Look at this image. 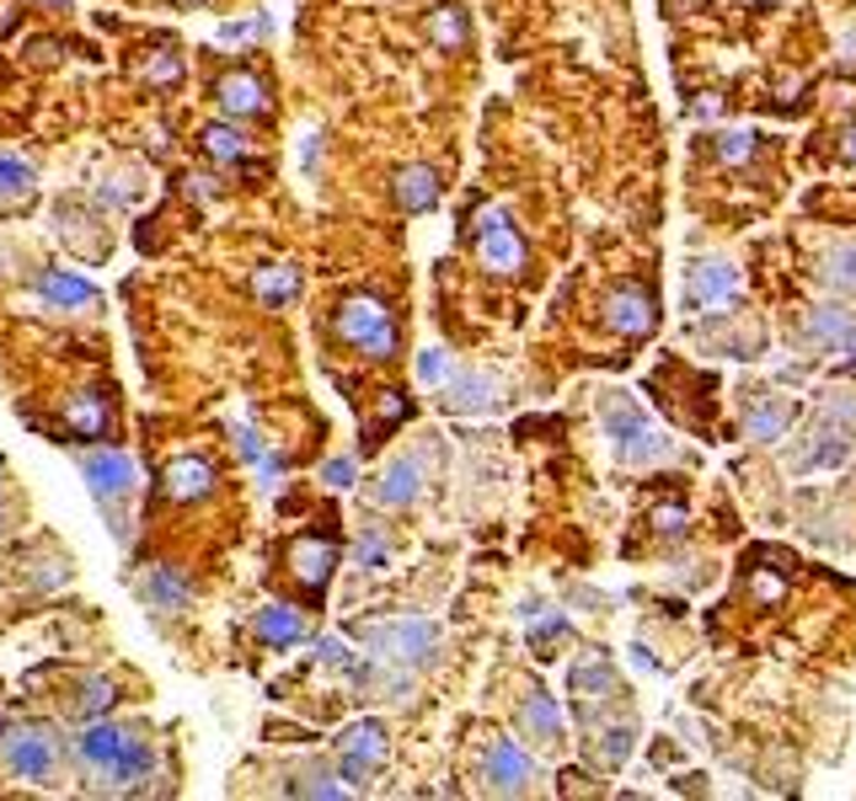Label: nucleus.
<instances>
[{
	"instance_id": "nucleus-23",
	"label": "nucleus",
	"mask_w": 856,
	"mask_h": 801,
	"mask_svg": "<svg viewBox=\"0 0 856 801\" xmlns=\"http://www.w3.org/2000/svg\"><path fill=\"white\" fill-rule=\"evenodd\" d=\"M520 733L530 742H541V748H557L562 742V716H557V700L551 694H525V705H520Z\"/></svg>"
},
{
	"instance_id": "nucleus-33",
	"label": "nucleus",
	"mask_w": 856,
	"mask_h": 801,
	"mask_svg": "<svg viewBox=\"0 0 856 801\" xmlns=\"http://www.w3.org/2000/svg\"><path fill=\"white\" fill-rule=\"evenodd\" d=\"M429 38H434V43H445V49H461V43H466V22H461V11H456V5L434 11V16H429Z\"/></svg>"
},
{
	"instance_id": "nucleus-31",
	"label": "nucleus",
	"mask_w": 856,
	"mask_h": 801,
	"mask_svg": "<svg viewBox=\"0 0 856 801\" xmlns=\"http://www.w3.org/2000/svg\"><path fill=\"white\" fill-rule=\"evenodd\" d=\"M252 289H258V300H268V305H284V300H295L300 278H295V267H258Z\"/></svg>"
},
{
	"instance_id": "nucleus-38",
	"label": "nucleus",
	"mask_w": 856,
	"mask_h": 801,
	"mask_svg": "<svg viewBox=\"0 0 856 801\" xmlns=\"http://www.w3.org/2000/svg\"><path fill=\"white\" fill-rule=\"evenodd\" d=\"M353 476H359L353 454H343V460H327V465H322V481H327V487H353Z\"/></svg>"
},
{
	"instance_id": "nucleus-17",
	"label": "nucleus",
	"mask_w": 856,
	"mask_h": 801,
	"mask_svg": "<svg viewBox=\"0 0 856 801\" xmlns=\"http://www.w3.org/2000/svg\"><path fill=\"white\" fill-rule=\"evenodd\" d=\"M418 492H423V465H418V460H392V465L375 476L370 502H375V508H412Z\"/></svg>"
},
{
	"instance_id": "nucleus-21",
	"label": "nucleus",
	"mask_w": 856,
	"mask_h": 801,
	"mask_svg": "<svg viewBox=\"0 0 856 801\" xmlns=\"http://www.w3.org/2000/svg\"><path fill=\"white\" fill-rule=\"evenodd\" d=\"M445 406H450V412H466V417L493 412V406H498V379H493V374H456V379L445 385Z\"/></svg>"
},
{
	"instance_id": "nucleus-4",
	"label": "nucleus",
	"mask_w": 856,
	"mask_h": 801,
	"mask_svg": "<svg viewBox=\"0 0 856 801\" xmlns=\"http://www.w3.org/2000/svg\"><path fill=\"white\" fill-rule=\"evenodd\" d=\"M75 465H80L86 492L97 497V508L113 518V535L124 540V502H134V492H139V465H134V454H124V449H80Z\"/></svg>"
},
{
	"instance_id": "nucleus-34",
	"label": "nucleus",
	"mask_w": 856,
	"mask_h": 801,
	"mask_svg": "<svg viewBox=\"0 0 856 801\" xmlns=\"http://www.w3.org/2000/svg\"><path fill=\"white\" fill-rule=\"evenodd\" d=\"M418 379H423L429 390H445V385L456 379V370H450V353H445V348H429V353L418 359Z\"/></svg>"
},
{
	"instance_id": "nucleus-3",
	"label": "nucleus",
	"mask_w": 856,
	"mask_h": 801,
	"mask_svg": "<svg viewBox=\"0 0 856 801\" xmlns=\"http://www.w3.org/2000/svg\"><path fill=\"white\" fill-rule=\"evenodd\" d=\"M599 423L610 433V449H616L621 465H663V460L674 454V438L654 428L621 390H605V396H599Z\"/></svg>"
},
{
	"instance_id": "nucleus-37",
	"label": "nucleus",
	"mask_w": 856,
	"mask_h": 801,
	"mask_svg": "<svg viewBox=\"0 0 856 801\" xmlns=\"http://www.w3.org/2000/svg\"><path fill=\"white\" fill-rule=\"evenodd\" d=\"M317 658L332 663V668H353V652H348V641H343V636H322V641H317Z\"/></svg>"
},
{
	"instance_id": "nucleus-22",
	"label": "nucleus",
	"mask_w": 856,
	"mask_h": 801,
	"mask_svg": "<svg viewBox=\"0 0 856 801\" xmlns=\"http://www.w3.org/2000/svg\"><path fill=\"white\" fill-rule=\"evenodd\" d=\"M65 428L75 433V438H102V433L113 428V401H108V396H97V390L70 396V401H65Z\"/></svg>"
},
{
	"instance_id": "nucleus-36",
	"label": "nucleus",
	"mask_w": 856,
	"mask_h": 801,
	"mask_svg": "<svg viewBox=\"0 0 856 801\" xmlns=\"http://www.w3.org/2000/svg\"><path fill=\"white\" fill-rule=\"evenodd\" d=\"M718 155H723L728 166H733V161H749V155H755V134H749V128L723 134V139H718Z\"/></svg>"
},
{
	"instance_id": "nucleus-27",
	"label": "nucleus",
	"mask_w": 856,
	"mask_h": 801,
	"mask_svg": "<svg viewBox=\"0 0 856 801\" xmlns=\"http://www.w3.org/2000/svg\"><path fill=\"white\" fill-rule=\"evenodd\" d=\"M203 155H209V161L236 166V161H247V155H252V145H247V134H241V128L209 124V128H203Z\"/></svg>"
},
{
	"instance_id": "nucleus-25",
	"label": "nucleus",
	"mask_w": 856,
	"mask_h": 801,
	"mask_svg": "<svg viewBox=\"0 0 856 801\" xmlns=\"http://www.w3.org/2000/svg\"><path fill=\"white\" fill-rule=\"evenodd\" d=\"M38 192V172L22 155H0V209H16Z\"/></svg>"
},
{
	"instance_id": "nucleus-35",
	"label": "nucleus",
	"mask_w": 856,
	"mask_h": 801,
	"mask_svg": "<svg viewBox=\"0 0 856 801\" xmlns=\"http://www.w3.org/2000/svg\"><path fill=\"white\" fill-rule=\"evenodd\" d=\"M386 561H392V546H386V535H381V529H364V535H359V566L381 572Z\"/></svg>"
},
{
	"instance_id": "nucleus-6",
	"label": "nucleus",
	"mask_w": 856,
	"mask_h": 801,
	"mask_svg": "<svg viewBox=\"0 0 856 801\" xmlns=\"http://www.w3.org/2000/svg\"><path fill=\"white\" fill-rule=\"evenodd\" d=\"M364 641L375 658H386L392 668H429L439 658V625L434 619H381V625H364Z\"/></svg>"
},
{
	"instance_id": "nucleus-7",
	"label": "nucleus",
	"mask_w": 856,
	"mask_h": 801,
	"mask_svg": "<svg viewBox=\"0 0 856 801\" xmlns=\"http://www.w3.org/2000/svg\"><path fill=\"white\" fill-rule=\"evenodd\" d=\"M471 251H476V262H482L487 273H498V278H509V273L525 267V241H520V230L509 225L504 209H482V214H476V225H471Z\"/></svg>"
},
{
	"instance_id": "nucleus-2",
	"label": "nucleus",
	"mask_w": 856,
	"mask_h": 801,
	"mask_svg": "<svg viewBox=\"0 0 856 801\" xmlns=\"http://www.w3.org/2000/svg\"><path fill=\"white\" fill-rule=\"evenodd\" d=\"M0 769L22 786L54 791L65 780V738L49 722H5L0 727Z\"/></svg>"
},
{
	"instance_id": "nucleus-28",
	"label": "nucleus",
	"mask_w": 856,
	"mask_h": 801,
	"mask_svg": "<svg viewBox=\"0 0 856 801\" xmlns=\"http://www.w3.org/2000/svg\"><path fill=\"white\" fill-rule=\"evenodd\" d=\"M632 753V722H616V727H599L590 738V759L599 769H616L621 759Z\"/></svg>"
},
{
	"instance_id": "nucleus-19",
	"label": "nucleus",
	"mask_w": 856,
	"mask_h": 801,
	"mask_svg": "<svg viewBox=\"0 0 856 801\" xmlns=\"http://www.w3.org/2000/svg\"><path fill=\"white\" fill-rule=\"evenodd\" d=\"M252 630H258V641H263L268 652H284V647H300V641H306V615L289 610V604H268V610H258Z\"/></svg>"
},
{
	"instance_id": "nucleus-39",
	"label": "nucleus",
	"mask_w": 856,
	"mask_h": 801,
	"mask_svg": "<svg viewBox=\"0 0 856 801\" xmlns=\"http://www.w3.org/2000/svg\"><path fill=\"white\" fill-rule=\"evenodd\" d=\"M654 524H659L663 535H680V529H685V508H680V502H663V508H654Z\"/></svg>"
},
{
	"instance_id": "nucleus-9",
	"label": "nucleus",
	"mask_w": 856,
	"mask_h": 801,
	"mask_svg": "<svg viewBox=\"0 0 856 801\" xmlns=\"http://www.w3.org/2000/svg\"><path fill=\"white\" fill-rule=\"evenodd\" d=\"M214 102L225 118H268L273 113V97H268V80L258 70L236 64V70H220L214 80Z\"/></svg>"
},
{
	"instance_id": "nucleus-26",
	"label": "nucleus",
	"mask_w": 856,
	"mask_h": 801,
	"mask_svg": "<svg viewBox=\"0 0 856 801\" xmlns=\"http://www.w3.org/2000/svg\"><path fill=\"white\" fill-rule=\"evenodd\" d=\"M568 689H573L579 700H610V694H616V674H610L605 658H584V663H573Z\"/></svg>"
},
{
	"instance_id": "nucleus-11",
	"label": "nucleus",
	"mask_w": 856,
	"mask_h": 801,
	"mask_svg": "<svg viewBox=\"0 0 856 801\" xmlns=\"http://www.w3.org/2000/svg\"><path fill=\"white\" fill-rule=\"evenodd\" d=\"M337 759H343L337 769L359 786V780L386 759V727H381V722H353V727H343V733H337Z\"/></svg>"
},
{
	"instance_id": "nucleus-12",
	"label": "nucleus",
	"mask_w": 856,
	"mask_h": 801,
	"mask_svg": "<svg viewBox=\"0 0 856 801\" xmlns=\"http://www.w3.org/2000/svg\"><path fill=\"white\" fill-rule=\"evenodd\" d=\"M739 295V267L723 262V256H702L685 278V305L702 310V305H723Z\"/></svg>"
},
{
	"instance_id": "nucleus-1",
	"label": "nucleus",
	"mask_w": 856,
	"mask_h": 801,
	"mask_svg": "<svg viewBox=\"0 0 856 801\" xmlns=\"http://www.w3.org/2000/svg\"><path fill=\"white\" fill-rule=\"evenodd\" d=\"M75 764H80V775L97 780V791L124 797L156 775V742L139 727L97 716V722H80V733H75Z\"/></svg>"
},
{
	"instance_id": "nucleus-20",
	"label": "nucleus",
	"mask_w": 856,
	"mask_h": 801,
	"mask_svg": "<svg viewBox=\"0 0 856 801\" xmlns=\"http://www.w3.org/2000/svg\"><path fill=\"white\" fill-rule=\"evenodd\" d=\"M392 198L401 214H423V209H434L439 203V172L434 166H401L392 183Z\"/></svg>"
},
{
	"instance_id": "nucleus-32",
	"label": "nucleus",
	"mask_w": 856,
	"mask_h": 801,
	"mask_svg": "<svg viewBox=\"0 0 856 801\" xmlns=\"http://www.w3.org/2000/svg\"><path fill=\"white\" fill-rule=\"evenodd\" d=\"M139 80L156 86V91H161V86H177V80H183V54H177V49H156L150 60L139 64Z\"/></svg>"
},
{
	"instance_id": "nucleus-16",
	"label": "nucleus",
	"mask_w": 856,
	"mask_h": 801,
	"mask_svg": "<svg viewBox=\"0 0 856 801\" xmlns=\"http://www.w3.org/2000/svg\"><path fill=\"white\" fill-rule=\"evenodd\" d=\"M332 566H337V546L322 540V535H306V540H295V546H289V572H295V583H306L311 593H322V588H327Z\"/></svg>"
},
{
	"instance_id": "nucleus-42",
	"label": "nucleus",
	"mask_w": 856,
	"mask_h": 801,
	"mask_svg": "<svg viewBox=\"0 0 856 801\" xmlns=\"http://www.w3.org/2000/svg\"><path fill=\"white\" fill-rule=\"evenodd\" d=\"M841 161H852V166H856V124L841 134Z\"/></svg>"
},
{
	"instance_id": "nucleus-41",
	"label": "nucleus",
	"mask_w": 856,
	"mask_h": 801,
	"mask_svg": "<svg viewBox=\"0 0 856 801\" xmlns=\"http://www.w3.org/2000/svg\"><path fill=\"white\" fill-rule=\"evenodd\" d=\"M755 599H766V604H771V599H782V583H777L771 572H760V577H755Z\"/></svg>"
},
{
	"instance_id": "nucleus-13",
	"label": "nucleus",
	"mask_w": 856,
	"mask_h": 801,
	"mask_svg": "<svg viewBox=\"0 0 856 801\" xmlns=\"http://www.w3.org/2000/svg\"><path fill=\"white\" fill-rule=\"evenodd\" d=\"M33 289H38V300L49 310H65V315H86V310H97V289L86 284V278H75V273H60V267H44V273H33Z\"/></svg>"
},
{
	"instance_id": "nucleus-24",
	"label": "nucleus",
	"mask_w": 856,
	"mask_h": 801,
	"mask_svg": "<svg viewBox=\"0 0 856 801\" xmlns=\"http://www.w3.org/2000/svg\"><path fill=\"white\" fill-rule=\"evenodd\" d=\"M119 705V684L102 674H86L75 684V694H70V716L75 722H97V716H108Z\"/></svg>"
},
{
	"instance_id": "nucleus-40",
	"label": "nucleus",
	"mask_w": 856,
	"mask_h": 801,
	"mask_svg": "<svg viewBox=\"0 0 856 801\" xmlns=\"http://www.w3.org/2000/svg\"><path fill=\"white\" fill-rule=\"evenodd\" d=\"M407 412H412V401H407L401 390H386V396H381V423H401Z\"/></svg>"
},
{
	"instance_id": "nucleus-30",
	"label": "nucleus",
	"mask_w": 856,
	"mask_h": 801,
	"mask_svg": "<svg viewBox=\"0 0 856 801\" xmlns=\"http://www.w3.org/2000/svg\"><path fill=\"white\" fill-rule=\"evenodd\" d=\"M819 278H824L830 289H846V295H856V241H852V247L824 251V262H819Z\"/></svg>"
},
{
	"instance_id": "nucleus-10",
	"label": "nucleus",
	"mask_w": 856,
	"mask_h": 801,
	"mask_svg": "<svg viewBox=\"0 0 856 801\" xmlns=\"http://www.w3.org/2000/svg\"><path fill=\"white\" fill-rule=\"evenodd\" d=\"M803 342L814 353H841V359H856V315L841 305H819L803 315Z\"/></svg>"
},
{
	"instance_id": "nucleus-14",
	"label": "nucleus",
	"mask_w": 856,
	"mask_h": 801,
	"mask_svg": "<svg viewBox=\"0 0 856 801\" xmlns=\"http://www.w3.org/2000/svg\"><path fill=\"white\" fill-rule=\"evenodd\" d=\"M214 465L203 460V454H177L172 465H166V476H161V497L166 502H198V497L214 492Z\"/></svg>"
},
{
	"instance_id": "nucleus-5",
	"label": "nucleus",
	"mask_w": 856,
	"mask_h": 801,
	"mask_svg": "<svg viewBox=\"0 0 856 801\" xmlns=\"http://www.w3.org/2000/svg\"><path fill=\"white\" fill-rule=\"evenodd\" d=\"M332 326H337V337H343L348 348H359L370 364L396 359V326H392L386 300H375V295H348V300L337 305V315H332Z\"/></svg>"
},
{
	"instance_id": "nucleus-8",
	"label": "nucleus",
	"mask_w": 856,
	"mask_h": 801,
	"mask_svg": "<svg viewBox=\"0 0 856 801\" xmlns=\"http://www.w3.org/2000/svg\"><path fill=\"white\" fill-rule=\"evenodd\" d=\"M476 775H482V786H487V791H498V797H525L530 780H535V759H530L520 742L493 738L487 748H482Z\"/></svg>"
},
{
	"instance_id": "nucleus-15",
	"label": "nucleus",
	"mask_w": 856,
	"mask_h": 801,
	"mask_svg": "<svg viewBox=\"0 0 856 801\" xmlns=\"http://www.w3.org/2000/svg\"><path fill=\"white\" fill-rule=\"evenodd\" d=\"M139 599H145L150 610H161V615H183V610L194 604V583H188L177 566H150V572L139 577Z\"/></svg>"
},
{
	"instance_id": "nucleus-44",
	"label": "nucleus",
	"mask_w": 856,
	"mask_h": 801,
	"mask_svg": "<svg viewBox=\"0 0 856 801\" xmlns=\"http://www.w3.org/2000/svg\"><path fill=\"white\" fill-rule=\"evenodd\" d=\"M0 492H5V460H0Z\"/></svg>"
},
{
	"instance_id": "nucleus-18",
	"label": "nucleus",
	"mask_w": 856,
	"mask_h": 801,
	"mask_svg": "<svg viewBox=\"0 0 856 801\" xmlns=\"http://www.w3.org/2000/svg\"><path fill=\"white\" fill-rule=\"evenodd\" d=\"M605 321H610V331H621V337H648V331H654V300H648L643 289L621 284V289L605 300Z\"/></svg>"
},
{
	"instance_id": "nucleus-29",
	"label": "nucleus",
	"mask_w": 856,
	"mask_h": 801,
	"mask_svg": "<svg viewBox=\"0 0 856 801\" xmlns=\"http://www.w3.org/2000/svg\"><path fill=\"white\" fill-rule=\"evenodd\" d=\"M792 423V406L787 401H766V406H755L749 417H744V433L755 438V443H771V438H782Z\"/></svg>"
},
{
	"instance_id": "nucleus-43",
	"label": "nucleus",
	"mask_w": 856,
	"mask_h": 801,
	"mask_svg": "<svg viewBox=\"0 0 856 801\" xmlns=\"http://www.w3.org/2000/svg\"><path fill=\"white\" fill-rule=\"evenodd\" d=\"M5 529H11V524H5V513H0V540H5Z\"/></svg>"
}]
</instances>
